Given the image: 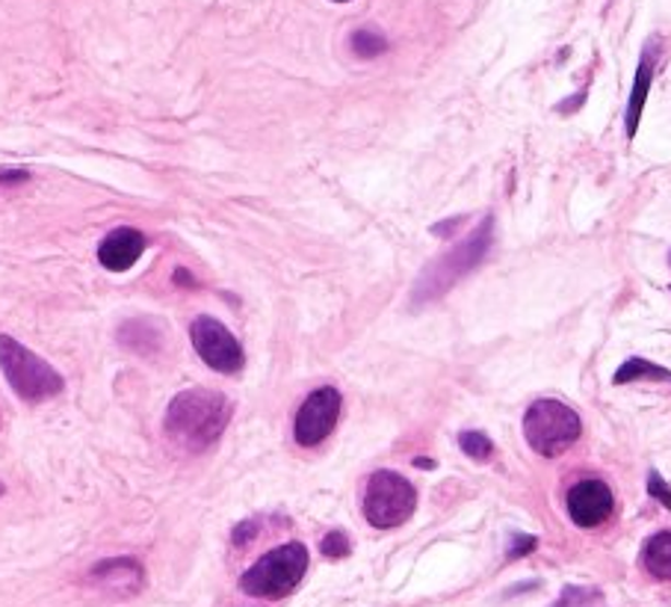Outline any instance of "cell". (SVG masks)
I'll use <instances>...</instances> for the list:
<instances>
[{
	"instance_id": "11",
	"label": "cell",
	"mask_w": 671,
	"mask_h": 607,
	"mask_svg": "<svg viewBox=\"0 0 671 607\" xmlns=\"http://www.w3.org/2000/svg\"><path fill=\"white\" fill-rule=\"evenodd\" d=\"M145 253V234L131 225L113 229L98 246V261L110 273H128Z\"/></svg>"
},
{
	"instance_id": "10",
	"label": "cell",
	"mask_w": 671,
	"mask_h": 607,
	"mask_svg": "<svg viewBox=\"0 0 671 607\" xmlns=\"http://www.w3.org/2000/svg\"><path fill=\"white\" fill-rule=\"evenodd\" d=\"M90 581L113 596H137L145 584V572L140 560L133 557H110L92 567Z\"/></svg>"
},
{
	"instance_id": "13",
	"label": "cell",
	"mask_w": 671,
	"mask_h": 607,
	"mask_svg": "<svg viewBox=\"0 0 671 607\" xmlns=\"http://www.w3.org/2000/svg\"><path fill=\"white\" fill-rule=\"evenodd\" d=\"M119 345L131 353H157L161 347V329L149 317H133V320H125L119 326Z\"/></svg>"
},
{
	"instance_id": "18",
	"label": "cell",
	"mask_w": 671,
	"mask_h": 607,
	"mask_svg": "<svg viewBox=\"0 0 671 607\" xmlns=\"http://www.w3.org/2000/svg\"><path fill=\"white\" fill-rule=\"evenodd\" d=\"M553 607H603V596L591 587H565Z\"/></svg>"
},
{
	"instance_id": "15",
	"label": "cell",
	"mask_w": 671,
	"mask_h": 607,
	"mask_svg": "<svg viewBox=\"0 0 671 607\" xmlns=\"http://www.w3.org/2000/svg\"><path fill=\"white\" fill-rule=\"evenodd\" d=\"M636 380H657V383H671V371L669 367H660V364L648 362L641 355H633L627 362L615 371L612 383L624 385V383H636Z\"/></svg>"
},
{
	"instance_id": "16",
	"label": "cell",
	"mask_w": 671,
	"mask_h": 607,
	"mask_svg": "<svg viewBox=\"0 0 671 607\" xmlns=\"http://www.w3.org/2000/svg\"><path fill=\"white\" fill-rule=\"evenodd\" d=\"M350 45L352 54L361 57V60H373V57H381L388 51V39L379 31H370V27H361V31L352 33Z\"/></svg>"
},
{
	"instance_id": "27",
	"label": "cell",
	"mask_w": 671,
	"mask_h": 607,
	"mask_svg": "<svg viewBox=\"0 0 671 607\" xmlns=\"http://www.w3.org/2000/svg\"><path fill=\"white\" fill-rule=\"evenodd\" d=\"M669 267H671V255H669Z\"/></svg>"
},
{
	"instance_id": "19",
	"label": "cell",
	"mask_w": 671,
	"mask_h": 607,
	"mask_svg": "<svg viewBox=\"0 0 671 607\" xmlns=\"http://www.w3.org/2000/svg\"><path fill=\"white\" fill-rule=\"evenodd\" d=\"M320 551H322V555H326V557H329V560H341V557H346V555H350V551H352L350 537H346L343 530H329V534L322 537Z\"/></svg>"
},
{
	"instance_id": "3",
	"label": "cell",
	"mask_w": 671,
	"mask_h": 607,
	"mask_svg": "<svg viewBox=\"0 0 671 607\" xmlns=\"http://www.w3.org/2000/svg\"><path fill=\"white\" fill-rule=\"evenodd\" d=\"M0 371L7 376L12 392L27 404L50 400V397L62 395V388H66L60 371L39 359L31 347L15 341L12 335H0Z\"/></svg>"
},
{
	"instance_id": "12",
	"label": "cell",
	"mask_w": 671,
	"mask_h": 607,
	"mask_svg": "<svg viewBox=\"0 0 671 607\" xmlns=\"http://www.w3.org/2000/svg\"><path fill=\"white\" fill-rule=\"evenodd\" d=\"M657 51H660V45H657V42H651V45L645 48V54H641L639 69H636V81H633L631 102H627V113H624V131H627V140H633V137H636V131H639L641 110H645L648 92H651L654 66H657Z\"/></svg>"
},
{
	"instance_id": "25",
	"label": "cell",
	"mask_w": 671,
	"mask_h": 607,
	"mask_svg": "<svg viewBox=\"0 0 671 607\" xmlns=\"http://www.w3.org/2000/svg\"><path fill=\"white\" fill-rule=\"evenodd\" d=\"M3 492H7V486H3V483H0V495H3Z\"/></svg>"
},
{
	"instance_id": "24",
	"label": "cell",
	"mask_w": 671,
	"mask_h": 607,
	"mask_svg": "<svg viewBox=\"0 0 671 607\" xmlns=\"http://www.w3.org/2000/svg\"><path fill=\"white\" fill-rule=\"evenodd\" d=\"M414 466H421V468H432V466H435V463H432V459H414Z\"/></svg>"
},
{
	"instance_id": "1",
	"label": "cell",
	"mask_w": 671,
	"mask_h": 607,
	"mask_svg": "<svg viewBox=\"0 0 671 607\" xmlns=\"http://www.w3.org/2000/svg\"><path fill=\"white\" fill-rule=\"evenodd\" d=\"M231 416H234V404L222 392L187 388L172 397L166 406L163 430L175 447L187 454H201L220 442Z\"/></svg>"
},
{
	"instance_id": "6",
	"label": "cell",
	"mask_w": 671,
	"mask_h": 607,
	"mask_svg": "<svg viewBox=\"0 0 671 607\" xmlns=\"http://www.w3.org/2000/svg\"><path fill=\"white\" fill-rule=\"evenodd\" d=\"M364 518L379 530L405 525L414 510H417V489L411 486L409 477L391 468H379L367 477L364 483V498H361Z\"/></svg>"
},
{
	"instance_id": "9",
	"label": "cell",
	"mask_w": 671,
	"mask_h": 607,
	"mask_svg": "<svg viewBox=\"0 0 671 607\" xmlns=\"http://www.w3.org/2000/svg\"><path fill=\"white\" fill-rule=\"evenodd\" d=\"M565 506H568V516L577 527H598L612 516L615 510V498L612 489L598 477L580 480L568 489L565 495Z\"/></svg>"
},
{
	"instance_id": "7",
	"label": "cell",
	"mask_w": 671,
	"mask_h": 607,
	"mask_svg": "<svg viewBox=\"0 0 671 607\" xmlns=\"http://www.w3.org/2000/svg\"><path fill=\"white\" fill-rule=\"evenodd\" d=\"M190 341L199 359L216 374H240L246 364L240 341L231 335L225 324H220L211 314H199L190 324Z\"/></svg>"
},
{
	"instance_id": "23",
	"label": "cell",
	"mask_w": 671,
	"mask_h": 607,
	"mask_svg": "<svg viewBox=\"0 0 671 607\" xmlns=\"http://www.w3.org/2000/svg\"><path fill=\"white\" fill-rule=\"evenodd\" d=\"M31 182L27 170H0V190H10V187H21V184Z\"/></svg>"
},
{
	"instance_id": "5",
	"label": "cell",
	"mask_w": 671,
	"mask_h": 607,
	"mask_svg": "<svg viewBox=\"0 0 671 607\" xmlns=\"http://www.w3.org/2000/svg\"><path fill=\"white\" fill-rule=\"evenodd\" d=\"M582 421L574 412L572 406L553 400V397H541L527 409L523 416V439L527 445L544 459L565 454L574 442H580Z\"/></svg>"
},
{
	"instance_id": "2",
	"label": "cell",
	"mask_w": 671,
	"mask_h": 607,
	"mask_svg": "<svg viewBox=\"0 0 671 607\" xmlns=\"http://www.w3.org/2000/svg\"><path fill=\"white\" fill-rule=\"evenodd\" d=\"M492 243L494 217L488 213L464 241L452 246L450 253L438 255L435 261L423 267V273L417 276V282L411 288V305L421 308V305H429L435 303V300H442L444 294H450L464 276H471L473 270L488 258Z\"/></svg>"
},
{
	"instance_id": "21",
	"label": "cell",
	"mask_w": 671,
	"mask_h": 607,
	"mask_svg": "<svg viewBox=\"0 0 671 607\" xmlns=\"http://www.w3.org/2000/svg\"><path fill=\"white\" fill-rule=\"evenodd\" d=\"M648 495L657 498L666 510H671V486L660 477V471H648Z\"/></svg>"
},
{
	"instance_id": "26",
	"label": "cell",
	"mask_w": 671,
	"mask_h": 607,
	"mask_svg": "<svg viewBox=\"0 0 671 607\" xmlns=\"http://www.w3.org/2000/svg\"><path fill=\"white\" fill-rule=\"evenodd\" d=\"M334 3H350V0H334Z\"/></svg>"
},
{
	"instance_id": "20",
	"label": "cell",
	"mask_w": 671,
	"mask_h": 607,
	"mask_svg": "<svg viewBox=\"0 0 671 607\" xmlns=\"http://www.w3.org/2000/svg\"><path fill=\"white\" fill-rule=\"evenodd\" d=\"M261 534V522L258 518H246V522H240V525L234 527V534H231V542L237 548L249 546L251 539Z\"/></svg>"
},
{
	"instance_id": "22",
	"label": "cell",
	"mask_w": 671,
	"mask_h": 607,
	"mask_svg": "<svg viewBox=\"0 0 671 607\" xmlns=\"http://www.w3.org/2000/svg\"><path fill=\"white\" fill-rule=\"evenodd\" d=\"M535 546H539V539L530 537V534H515V537H511L509 551H506V555H509V560H518V557L535 551Z\"/></svg>"
},
{
	"instance_id": "8",
	"label": "cell",
	"mask_w": 671,
	"mask_h": 607,
	"mask_svg": "<svg viewBox=\"0 0 671 607\" xmlns=\"http://www.w3.org/2000/svg\"><path fill=\"white\" fill-rule=\"evenodd\" d=\"M341 409H343V397L338 388L331 385H322L317 392L305 397L296 412V421H293V439L299 447H317L322 445L334 427L341 421Z\"/></svg>"
},
{
	"instance_id": "14",
	"label": "cell",
	"mask_w": 671,
	"mask_h": 607,
	"mask_svg": "<svg viewBox=\"0 0 671 607\" xmlns=\"http://www.w3.org/2000/svg\"><path fill=\"white\" fill-rule=\"evenodd\" d=\"M639 563L654 581H671V530H660L645 539Z\"/></svg>"
},
{
	"instance_id": "17",
	"label": "cell",
	"mask_w": 671,
	"mask_h": 607,
	"mask_svg": "<svg viewBox=\"0 0 671 607\" xmlns=\"http://www.w3.org/2000/svg\"><path fill=\"white\" fill-rule=\"evenodd\" d=\"M459 445L461 451L471 456V459H476V463H485V459H492L494 454V442L485 433H480V430H464V433H459Z\"/></svg>"
},
{
	"instance_id": "4",
	"label": "cell",
	"mask_w": 671,
	"mask_h": 607,
	"mask_svg": "<svg viewBox=\"0 0 671 607\" xmlns=\"http://www.w3.org/2000/svg\"><path fill=\"white\" fill-rule=\"evenodd\" d=\"M308 572V548L302 542H284L272 548L240 577V590L255 598H284L299 587Z\"/></svg>"
}]
</instances>
